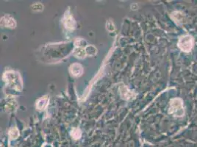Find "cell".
I'll list each match as a JSON object with an SVG mask.
<instances>
[{
    "label": "cell",
    "instance_id": "6da1fadb",
    "mask_svg": "<svg viewBox=\"0 0 197 147\" xmlns=\"http://www.w3.org/2000/svg\"><path fill=\"white\" fill-rule=\"evenodd\" d=\"M3 79L10 87L17 91H21L23 88V83L21 76L14 71H8L5 72Z\"/></svg>",
    "mask_w": 197,
    "mask_h": 147
},
{
    "label": "cell",
    "instance_id": "7a4b0ae2",
    "mask_svg": "<svg viewBox=\"0 0 197 147\" xmlns=\"http://www.w3.org/2000/svg\"><path fill=\"white\" fill-rule=\"evenodd\" d=\"M168 113L171 116L177 118H180L184 116L185 110L183 100L180 98H174L171 99L170 102Z\"/></svg>",
    "mask_w": 197,
    "mask_h": 147
},
{
    "label": "cell",
    "instance_id": "3957f363",
    "mask_svg": "<svg viewBox=\"0 0 197 147\" xmlns=\"http://www.w3.org/2000/svg\"><path fill=\"white\" fill-rule=\"evenodd\" d=\"M194 44V39L191 36L187 35L180 37L178 41V47L184 52H189L193 49Z\"/></svg>",
    "mask_w": 197,
    "mask_h": 147
},
{
    "label": "cell",
    "instance_id": "277c9868",
    "mask_svg": "<svg viewBox=\"0 0 197 147\" xmlns=\"http://www.w3.org/2000/svg\"><path fill=\"white\" fill-rule=\"evenodd\" d=\"M63 24H64L65 27L67 28L68 30H74L75 27H76V21H74V18L70 13L69 10H68L66 13H65L64 17L63 19Z\"/></svg>",
    "mask_w": 197,
    "mask_h": 147
},
{
    "label": "cell",
    "instance_id": "5b68a950",
    "mask_svg": "<svg viewBox=\"0 0 197 147\" xmlns=\"http://www.w3.org/2000/svg\"><path fill=\"white\" fill-rule=\"evenodd\" d=\"M1 25L4 27L15 28L16 26V23L14 18L9 16H4L1 18Z\"/></svg>",
    "mask_w": 197,
    "mask_h": 147
},
{
    "label": "cell",
    "instance_id": "8992f818",
    "mask_svg": "<svg viewBox=\"0 0 197 147\" xmlns=\"http://www.w3.org/2000/svg\"><path fill=\"white\" fill-rule=\"evenodd\" d=\"M69 71L72 76L80 77L83 74V68L79 63H74V64L70 66Z\"/></svg>",
    "mask_w": 197,
    "mask_h": 147
},
{
    "label": "cell",
    "instance_id": "52a82bcc",
    "mask_svg": "<svg viewBox=\"0 0 197 147\" xmlns=\"http://www.w3.org/2000/svg\"><path fill=\"white\" fill-rule=\"evenodd\" d=\"M120 93H121V96L124 99L126 100H130L132 99L133 98H134L135 94L130 91L126 86H120Z\"/></svg>",
    "mask_w": 197,
    "mask_h": 147
},
{
    "label": "cell",
    "instance_id": "ba28073f",
    "mask_svg": "<svg viewBox=\"0 0 197 147\" xmlns=\"http://www.w3.org/2000/svg\"><path fill=\"white\" fill-rule=\"evenodd\" d=\"M48 102H49V97L48 96H43L38 100L36 103V108L38 110H44L47 107Z\"/></svg>",
    "mask_w": 197,
    "mask_h": 147
},
{
    "label": "cell",
    "instance_id": "9c48e42d",
    "mask_svg": "<svg viewBox=\"0 0 197 147\" xmlns=\"http://www.w3.org/2000/svg\"><path fill=\"white\" fill-rule=\"evenodd\" d=\"M73 54L77 58L83 59L86 56V49L82 47H75L74 52H73Z\"/></svg>",
    "mask_w": 197,
    "mask_h": 147
},
{
    "label": "cell",
    "instance_id": "30bf717a",
    "mask_svg": "<svg viewBox=\"0 0 197 147\" xmlns=\"http://www.w3.org/2000/svg\"><path fill=\"white\" fill-rule=\"evenodd\" d=\"M16 108H17V103L13 99L7 103L5 109L8 112H14L16 110Z\"/></svg>",
    "mask_w": 197,
    "mask_h": 147
},
{
    "label": "cell",
    "instance_id": "8fae6325",
    "mask_svg": "<svg viewBox=\"0 0 197 147\" xmlns=\"http://www.w3.org/2000/svg\"><path fill=\"white\" fill-rule=\"evenodd\" d=\"M86 55H89V56H94L97 53V49L95 46H92V45H88L86 47Z\"/></svg>",
    "mask_w": 197,
    "mask_h": 147
},
{
    "label": "cell",
    "instance_id": "7c38bea8",
    "mask_svg": "<svg viewBox=\"0 0 197 147\" xmlns=\"http://www.w3.org/2000/svg\"><path fill=\"white\" fill-rule=\"evenodd\" d=\"M9 135L12 139H16L18 136L19 135V130L16 127H12L11 129L9 132Z\"/></svg>",
    "mask_w": 197,
    "mask_h": 147
},
{
    "label": "cell",
    "instance_id": "4fadbf2b",
    "mask_svg": "<svg viewBox=\"0 0 197 147\" xmlns=\"http://www.w3.org/2000/svg\"><path fill=\"white\" fill-rule=\"evenodd\" d=\"M31 8H32V10H33V11H36V12L42 11L43 10V5L40 2L34 3L33 5H32Z\"/></svg>",
    "mask_w": 197,
    "mask_h": 147
},
{
    "label": "cell",
    "instance_id": "5bb4252c",
    "mask_svg": "<svg viewBox=\"0 0 197 147\" xmlns=\"http://www.w3.org/2000/svg\"><path fill=\"white\" fill-rule=\"evenodd\" d=\"M81 135L82 133L80 129H74V130H72V132H71V136H72L74 139H79L80 137H81Z\"/></svg>",
    "mask_w": 197,
    "mask_h": 147
},
{
    "label": "cell",
    "instance_id": "9a60e30c",
    "mask_svg": "<svg viewBox=\"0 0 197 147\" xmlns=\"http://www.w3.org/2000/svg\"><path fill=\"white\" fill-rule=\"evenodd\" d=\"M107 29L109 31L113 32L115 30V25L113 24V21H109L108 22H107Z\"/></svg>",
    "mask_w": 197,
    "mask_h": 147
},
{
    "label": "cell",
    "instance_id": "2e32d148",
    "mask_svg": "<svg viewBox=\"0 0 197 147\" xmlns=\"http://www.w3.org/2000/svg\"><path fill=\"white\" fill-rule=\"evenodd\" d=\"M84 43L85 41L83 40L80 39H80H77L76 41H75V46H76V47H82V46H83Z\"/></svg>",
    "mask_w": 197,
    "mask_h": 147
}]
</instances>
